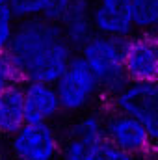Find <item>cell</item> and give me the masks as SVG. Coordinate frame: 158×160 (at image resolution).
I'll use <instances>...</instances> for the list:
<instances>
[{
  "instance_id": "9",
  "label": "cell",
  "mask_w": 158,
  "mask_h": 160,
  "mask_svg": "<svg viewBox=\"0 0 158 160\" xmlns=\"http://www.w3.org/2000/svg\"><path fill=\"white\" fill-rule=\"evenodd\" d=\"M93 0H73L60 26L69 45L78 52L97 32L93 26Z\"/></svg>"
},
{
  "instance_id": "17",
  "label": "cell",
  "mask_w": 158,
  "mask_h": 160,
  "mask_svg": "<svg viewBox=\"0 0 158 160\" xmlns=\"http://www.w3.org/2000/svg\"><path fill=\"white\" fill-rule=\"evenodd\" d=\"M73 0H45L43 4V11H41V17L47 19V21H52L56 24L62 22L67 8L71 6Z\"/></svg>"
},
{
  "instance_id": "20",
  "label": "cell",
  "mask_w": 158,
  "mask_h": 160,
  "mask_svg": "<svg viewBox=\"0 0 158 160\" xmlns=\"http://www.w3.org/2000/svg\"><path fill=\"white\" fill-rule=\"evenodd\" d=\"M153 32H155V34L158 36V22H156V26H155V30H153Z\"/></svg>"
},
{
  "instance_id": "18",
  "label": "cell",
  "mask_w": 158,
  "mask_h": 160,
  "mask_svg": "<svg viewBox=\"0 0 158 160\" xmlns=\"http://www.w3.org/2000/svg\"><path fill=\"white\" fill-rule=\"evenodd\" d=\"M132 2L134 0H95V4L104 8V9L123 13V15H130V17H132Z\"/></svg>"
},
{
  "instance_id": "11",
  "label": "cell",
  "mask_w": 158,
  "mask_h": 160,
  "mask_svg": "<svg viewBox=\"0 0 158 160\" xmlns=\"http://www.w3.org/2000/svg\"><path fill=\"white\" fill-rule=\"evenodd\" d=\"M67 138L78 140L87 147H97L99 143L106 142V127L104 116L99 112H87L75 121L67 132Z\"/></svg>"
},
{
  "instance_id": "14",
  "label": "cell",
  "mask_w": 158,
  "mask_h": 160,
  "mask_svg": "<svg viewBox=\"0 0 158 160\" xmlns=\"http://www.w3.org/2000/svg\"><path fill=\"white\" fill-rule=\"evenodd\" d=\"M45 0H9V8L17 21L41 17Z\"/></svg>"
},
{
  "instance_id": "10",
  "label": "cell",
  "mask_w": 158,
  "mask_h": 160,
  "mask_svg": "<svg viewBox=\"0 0 158 160\" xmlns=\"http://www.w3.org/2000/svg\"><path fill=\"white\" fill-rule=\"evenodd\" d=\"M26 125L22 84L0 93V136L11 138Z\"/></svg>"
},
{
  "instance_id": "1",
  "label": "cell",
  "mask_w": 158,
  "mask_h": 160,
  "mask_svg": "<svg viewBox=\"0 0 158 160\" xmlns=\"http://www.w3.org/2000/svg\"><path fill=\"white\" fill-rule=\"evenodd\" d=\"M7 56L17 67L22 84H56L77 54L60 24L34 17L17 21Z\"/></svg>"
},
{
  "instance_id": "2",
  "label": "cell",
  "mask_w": 158,
  "mask_h": 160,
  "mask_svg": "<svg viewBox=\"0 0 158 160\" xmlns=\"http://www.w3.org/2000/svg\"><path fill=\"white\" fill-rule=\"evenodd\" d=\"M99 80L102 95L112 101L130 84L125 71V39L95 34L78 52Z\"/></svg>"
},
{
  "instance_id": "19",
  "label": "cell",
  "mask_w": 158,
  "mask_h": 160,
  "mask_svg": "<svg viewBox=\"0 0 158 160\" xmlns=\"http://www.w3.org/2000/svg\"><path fill=\"white\" fill-rule=\"evenodd\" d=\"M9 9H11L9 8V0H0V13H6Z\"/></svg>"
},
{
  "instance_id": "16",
  "label": "cell",
  "mask_w": 158,
  "mask_h": 160,
  "mask_svg": "<svg viewBox=\"0 0 158 160\" xmlns=\"http://www.w3.org/2000/svg\"><path fill=\"white\" fill-rule=\"evenodd\" d=\"M87 160H140V158L123 153L121 149L114 147V145L108 143V142H102V143H99L97 147H93V151L89 153Z\"/></svg>"
},
{
  "instance_id": "13",
  "label": "cell",
  "mask_w": 158,
  "mask_h": 160,
  "mask_svg": "<svg viewBox=\"0 0 158 160\" xmlns=\"http://www.w3.org/2000/svg\"><path fill=\"white\" fill-rule=\"evenodd\" d=\"M21 75L17 71V67L13 65L11 58L6 54H0V93L15 88V86H21Z\"/></svg>"
},
{
  "instance_id": "21",
  "label": "cell",
  "mask_w": 158,
  "mask_h": 160,
  "mask_svg": "<svg viewBox=\"0 0 158 160\" xmlns=\"http://www.w3.org/2000/svg\"><path fill=\"white\" fill-rule=\"evenodd\" d=\"M0 160H6V158H4V155H2V153H0Z\"/></svg>"
},
{
  "instance_id": "4",
  "label": "cell",
  "mask_w": 158,
  "mask_h": 160,
  "mask_svg": "<svg viewBox=\"0 0 158 160\" xmlns=\"http://www.w3.org/2000/svg\"><path fill=\"white\" fill-rule=\"evenodd\" d=\"M62 138L50 123H26L9 138L11 160H60Z\"/></svg>"
},
{
  "instance_id": "8",
  "label": "cell",
  "mask_w": 158,
  "mask_h": 160,
  "mask_svg": "<svg viewBox=\"0 0 158 160\" xmlns=\"http://www.w3.org/2000/svg\"><path fill=\"white\" fill-rule=\"evenodd\" d=\"M22 95L26 123H52L63 112L54 84L26 82L22 84Z\"/></svg>"
},
{
  "instance_id": "12",
  "label": "cell",
  "mask_w": 158,
  "mask_h": 160,
  "mask_svg": "<svg viewBox=\"0 0 158 160\" xmlns=\"http://www.w3.org/2000/svg\"><path fill=\"white\" fill-rule=\"evenodd\" d=\"M132 21L136 32H153L158 22V0H134Z\"/></svg>"
},
{
  "instance_id": "6",
  "label": "cell",
  "mask_w": 158,
  "mask_h": 160,
  "mask_svg": "<svg viewBox=\"0 0 158 160\" xmlns=\"http://www.w3.org/2000/svg\"><path fill=\"white\" fill-rule=\"evenodd\" d=\"M110 106L136 118L158 147V84H128L110 101Z\"/></svg>"
},
{
  "instance_id": "7",
  "label": "cell",
  "mask_w": 158,
  "mask_h": 160,
  "mask_svg": "<svg viewBox=\"0 0 158 160\" xmlns=\"http://www.w3.org/2000/svg\"><path fill=\"white\" fill-rule=\"evenodd\" d=\"M125 71L130 84H158V36L136 32L125 39Z\"/></svg>"
},
{
  "instance_id": "15",
  "label": "cell",
  "mask_w": 158,
  "mask_h": 160,
  "mask_svg": "<svg viewBox=\"0 0 158 160\" xmlns=\"http://www.w3.org/2000/svg\"><path fill=\"white\" fill-rule=\"evenodd\" d=\"M15 28H17V19L13 11L9 9L6 13H0V54H6L9 50Z\"/></svg>"
},
{
  "instance_id": "3",
  "label": "cell",
  "mask_w": 158,
  "mask_h": 160,
  "mask_svg": "<svg viewBox=\"0 0 158 160\" xmlns=\"http://www.w3.org/2000/svg\"><path fill=\"white\" fill-rule=\"evenodd\" d=\"M54 88L60 97L62 110L67 114H80L87 110L102 95L99 80L78 54L71 60L63 75L56 80Z\"/></svg>"
},
{
  "instance_id": "5",
  "label": "cell",
  "mask_w": 158,
  "mask_h": 160,
  "mask_svg": "<svg viewBox=\"0 0 158 160\" xmlns=\"http://www.w3.org/2000/svg\"><path fill=\"white\" fill-rule=\"evenodd\" d=\"M104 127H106V142L126 155L143 160L151 158L153 153H158V147L149 136L147 128L128 114L112 108L104 116Z\"/></svg>"
}]
</instances>
